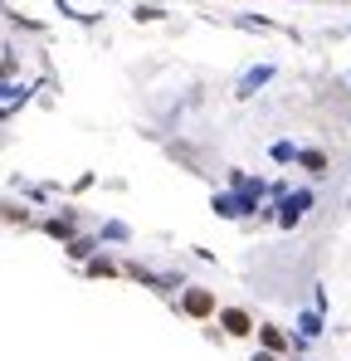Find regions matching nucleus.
<instances>
[{"mask_svg":"<svg viewBox=\"0 0 351 361\" xmlns=\"http://www.w3.org/2000/svg\"><path fill=\"white\" fill-rule=\"evenodd\" d=\"M225 322H230V332H249V322H244V313H230Z\"/></svg>","mask_w":351,"mask_h":361,"instance_id":"obj_1","label":"nucleus"}]
</instances>
